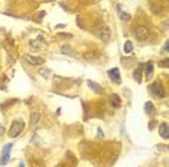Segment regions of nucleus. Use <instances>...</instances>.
Instances as JSON below:
<instances>
[{"instance_id":"f257e3e1","label":"nucleus","mask_w":169,"mask_h":167,"mask_svg":"<svg viewBox=\"0 0 169 167\" xmlns=\"http://www.w3.org/2000/svg\"><path fill=\"white\" fill-rule=\"evenodd\" d=\"M23 130H25V123H23L22 120H15L12 123L10 128H9V137H12V138L18 137Z\"/></svg>"},{"instance_id":"f03ea898","label":"nucleus","mask_w":169,"mask_h":167,"mask_svg":"<svg viewBox=\"0 0 169 167\" xmlns=\"http://www.w3.org/2000/svg\"><path fill=\"white\" fill-rule=\"evenodd\" d=\"M150 91H152V94H153L155 97H159V98L165 97V89H163L161 82H153L150 85Z\"/></svg>"},{"instance_id":"7ed1b4c3","label":"nucleus","mask_w":169,"mask_h":167,"mask_svg":"<svg viewBox=\"0 0 169 167\" xmlns=\"http://www.w3.org/2000/svg\"><path fill=\"white\" fill-rule=\"evenodd\" d=\"M135 36L137 37V41H140V42L146 41L147 37H149V30H147L146 27H143V26L136 27L135 29Z\"/></svg>"},{"instance_id":"20e7f679","label":"nucleus","mask_w":169,"mask_h":167,"mask_svg":"<svg viewBox=\"0 0 169 167\" xmlns=\"http://www.w3.org/2000/svg\"><path fill=\"white\" fill-rule=\"evenodd\" d=\"M12 147H13V144H6L3 147V151H2V157H0V164H6L9 161V159H10V150H12Z\"/></svg>"},{"instance_id":"39448f33","label":"nucleus","mask_w":169,"mask_h":167,"mask_svg":"<svg viewBox=\"0 0 169 167\" xmlns=\"http://www.w3.org/2000/svg\"><path fill=\"white\" fill-rule=\"evenodd\" d=\"M109 78L111 79L113 82H116V84H120L121 79H120V72H119V68H113V69H110L109 72Z\"/></svg>"},{"instance_id":"423d86ee","label":"nucleus","mask_w":169,"mask_h":167,"mask_svg":"<svg viewBox=\"0 0 169 167\" xmlns=\"http://www.w3.org/2000/svg\"><path fill=\"white\" fill-rule=\"evenodd\" d=\"M26 59L29 63H32V65H42V63L45 62V59L44 58H41V56H32V55H28Z\"/></svg>"},{"instance_id":"0eeeda50","label":"nucleus","mask_w":169,"mask_h":167,"mask_svg":"<svg viewBox=\"0 0 169 167\" xmlns=\"http://www.w3.org/2000/svg\"><path fill=\"white\" fill-rule=\"evenodd\" d=\"M159 134H161V135L165 138V140H168V138H169L168 124H166V123H162V124H161V127H159Z\"/></svg>"},{"instance_id":"6e6552de","label":"nucleus","mask_w":169,"mask_h":167,"mask_svg":"<svg viewBox=\"0 0 169 167\" xmlns=\"http://www.w3.org/2000/svg\"><path fill=\"white\" fill-rule=\"evenodd\" d=\"M145 75H146L147 79L152 78V75H153V63L152 62H147L145 65Z\"/></svg>"},{"instance_id":"1a4fd4ad","label":"nucleus","mask_w":169,"mask_h":167,"mask_svg":"<svg viewBox=\"0 0 169 167\" xmlns=\"http://www.w3.org/2000/svg\"><path fill=\"white\" fill-rule=\"evenodd\" d=\"M45 45V41L42 39V36H39V39L38 41H30V46L33 49H39V48H42Z\"/></svg>"},{"instance_id":"9d476101","label":"nucleus","mask_w":169,"mask_h":167,"mask_svg":"<svg viewBox=\"0 0 169 167\" xmlns=\"http://www.w3.org/2000/svg\"><path fill=\"white\" fill-rule=\"evenodd\" d=\"M100 37H101L103 41H109V37H110V29L107 26L103 27V30L100 32Z\"/></svg>"},{"instance_id":"9b49d317","label":"nucleus","mask_w":169,"mask_h":167,"mask_svg":"<svg viewBox=\"0 0 169 167\" xmlns=\"http://www.w3.org/2000/svg\"><path fill=\"white\" fill-rule=\"evenodd\" d=\"M87 84H88V86H90V88L93 89L94 92H97V94H100V92H101V86H98L97 84H95V82H93V81H88V82H87Z\"/></svg>"},{"instance_id":"f8f14e48","label":"nucleus","mask_w":169,"mask_h":167,"mask_svg":"<svg viewBox=\"0 0 169 167\" xmlns=\"http://www.w3.org/2000/svg\"><path fill=\"white\" fill-rule=\"evenodd\" d=\"M111 104H113V107H116V108H119L121 105L120 98L117 97L116 94H113V95H111Z\"/></svg>"},{"instance_id":"ddd939ff","label":"nucleus","mask_w":169,"mask_h":167,"mask_svg":"<svg viewBox=\"0 0 169 167\" xmlns=\"http://www.w3.org/2000/svg\"><path fill=\"white\" fill-rule=\"evenodd\" d=\"M142 68H143V65H139V68L135 71V79L137 82L142 81V76H140V74H142Z\"/></svg>"},{"instance_id":"4468645a","label":"nucleus","mask_w":169,"mask_h":167,"mask_svg":"<svg viewBox=\"0 0 169 167\" xmlns=\"http://www.w3.org/2000/svg\"><path fill=\"white\" fill-rule=\"evenodd\" d=\"M38 121H39V114H38V112L30 114V125H35Z\"/></svg>"},{"instance_id":"2eb2a0df","label":"nucleus","mask_w":169,"mask_h":167,"mask_svg":"<svg viewBox=\"0 0 169 167\" xmlns=\"http://www.w3.org/2000/svg\"><path fill=\"white\" fill-rule=\"evenodd\" d=\"M131 51H133V43H131L130 41H127L126 43H124V52H126V53H130Z\"/></svg>"},{"instance_id":"dca6fc26","label":"nucleus","mask_w":169,"mask_h":167,"mask_svg":"<svg viewBox=\"0 0 169 167\" xmlns=\"http://www.w3.org/2000/svg\"><path fill=\"white\" fill-rule=\"evenodd\" d=\"M145 111H146L147 114H152V112H153V104H152V102H146V104H145Z\"/></svg>"},{"instance_id":"f3484780","label":"nucleus","mask_w":169,"mask_h":167,"mask_svg":"<svg viewBox=\"0 0 169 167\" xmlns=\"http://www.w3.org/2000/svg\"><path fill=\"white\" fill-rule=\"evenodd\" d=\"M120 17H121V20H130V15H127V13H124V12H120Z\"/></svg>"},{"instance_id":"a211bd4d","label":"nucleus","mask_w":169,"mask_h":167,"mask_svg":"<svg viewBox=\"0 0 169 167\" xmlns=\"http://www.w3.org/2000/svg\"><path fill=\"white\" fill-rule=\"evenodd\" d=\"M41 75H42V76H45V78H48V76H49V71L48 69H42L41 71Z\"/></svg>"},{"instance_id":"6ab92c4d","label":"nucleus","mask_w":169,"mask_h":167,"mask_svg":"<svg viewBox=\"0 0 169 167\" xmlns=\"http://www.w3.org/2000/svg\"><path fill=\"white\" fill-rule=\"evenodd\" d=\"M162 66L163 68H168L169 66V59L166 58V59H163V62H162Z\"/></svg>"},{"instance_id":"aec40b11","label":"nucleus","mask_w":169,"mask_h":167,"mask_svg":"<svg viewBox=\"0 0 169 167\" xmlns=\"http://www.w3.org/2000/svg\"><path fill=\"white\" fill-rule=\"evenodd\" d=\"M168 42H165V45H163V52H168Z\"/></svg>"},{"instance_id":"412c9836","label":"nucleus","mask_w":169,"mask_h":167,"mask_svg":"<svg viewBox=\"0 0 169 167\" xmlns=\"http://www.w3.org/2000/svg\"><path fill=\"white\" fill-rule=\"evenodd\" d=\"M3 133H4V127H3V125H0V135H2Z\"/></svg>"},{"instance_id":"4be33fe9","label":"nucleus","mask_w":169,"mask_h":167,"mask_svg":"<svg viewBox=\"0 0 169 167\" xmlns=\"http://www.w3.org/2000/svg\"><path fill=\"white\" fill-rule=\"evenodd\" d=\"M20 167H25V166H23V164H22V163H20Z\"/></svg>"}]
</instances>
